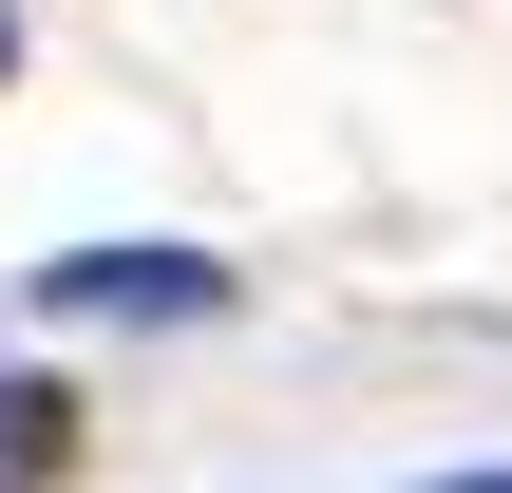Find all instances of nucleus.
<instances>
[{
  "label": "nucleus",
  "mask_w": 512,
  "mask_h": 493,
  "mask_svg": "<svg viewBox=\"0 0 512 493\" xmlns=\"http://www.w3.org/2000/svg\"><path fill=\"white\" fill-rule=\"evenodd\" d=\"M209 304H228L209 247H76V266H38V323H209Z\"/></svg>",
  "instance_id": "nucleus-1"
},
{
  "label": "nucleus",
  "mask_w": 512,
  "mask_h": 493,
  "mask_svg": "<svg viewBox=\"0 0 512 493\" xmlns=\"http://www.w3.org/2000/svg\"><path fill=\"white\" fill-rule=\"evenodd\" d=\"M76 475V380H0V493H57Z\"/></svg>",
  "instance_id": "nucleus-2"
},
{
  "label": "nucleus",
  "mask_w": 512,
  "mask_h": 493,
  "mask_svg": "<svg viewBox=\"0 0 512 493\" xmlns=\"http://www.w3.org/2000/svg\"><path fill=\"white\" fill-rule=\"evenodd\" d=\"M437 493H512V475H437Z\"/></svg>",
  "instance_id": "nucleus-3"
},
{
  "label": "nucleus",
  "mask_w": 512,
  "mask_h": 493,
  "mask_svg": "<svg viewBox=\"0 0 512 493\" xmlns=\"http://www.w3.org/2000/svg\"><path fill=\"white\" fill-rule=\"evenodd\" d=\"M0 76H19V19H0Z\"/></svg>",
  "instance_id": "nucleus-4"
}]
</instances>
